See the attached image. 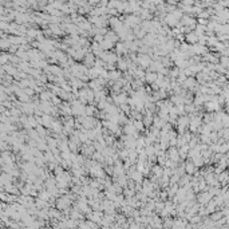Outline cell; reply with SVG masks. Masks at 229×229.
Wrapping results in <instances>:
<instances>
[{
    "label": "cell",
    "mask_w": 229,
    "mask_h": 229,
    "mask_svg": "<svg viewBox=\"0 0 229 229\" xmlns=\"http://www.w3.org/2000/svg\"><path fill=\"white\" fill-rule=\"evenodd\" d=\"M185 170L188 174H193V172L196 170V167H194V162H188V164H185Z\"/></svg>",
    "instance_id": "5"
},
{
    "label": "cell",
    "mask_w": 229,
    "mask_h": 229,
    "mask_svg": "<svg viewBox=\"0 0 229 229\" xmlns=\"http://www.w3.org/2000/svg\"><path fill=\"white\" fill-rule=\"evenodd\" d=\"M83 65H86L87 67H90V66H95V58H94V55H91V54L87 55V57L83 59Z\"/></svg>",
    "instance_id": "3"
},
{
    "label": "cell",
    "mask_w": 229,
    "mask_h": 229,
    "mask_svg": "<svg viewBox=\"0 0 229 229\" xmlns=\"http://www.w3.org/2000/svg\"><path fill=\"white\" fill-rule=\"evenodd\" d=\"M71 198L73 196H62L57 200V208L58 210H68L71 205Z\"/></svg>",
    "instance_id": "1"
},
{
    "label": "cell",
    "mask_w": 229,
    "mask_h": 229,
    "mask_svg": "<svg viewBox=\"0 0 229 229\" xmlns=\"http://www.w3.org/2000/svg\"><path fill=\"white\" fill-rule=\"evenodd\" d=\"M109 79H111V81H119L121 79V73L119 71H115V70H111L110 73H109Z\"/></svg>",
    "instance_id": "4"
},
{
    "label": "cell",
    "mask_w": 229,
    "mask_h": 229,
    "mask_svg": "<svg viewBox=\"0 0 229 229\" xmlns=\"http://www.w3.org/2000/svg\"><path fill=\"white\" fill-rule=\"evenodd\" d=\"M157 78H158V73H156V71H150L148 70L146 71V75H145V81L148 82V83H154V82L157 81Z\"/></svg>",
    "instance_id": "2"
},
{
    "label": "cell",
    "mask_w": 229,
    "mask_h": 229,
    "mask_svg": "<svg viewBox=\"0 0 229 229\" xmlns=\"http://www.w3.org/2000/svg\"><path fill=\"white\" fill-rule=\"evenodd\" d=\"M102 46H103V48H111V42H105Z\"/></svg>",
    "instance_id": "7"
},
{
    "label": "cell",
    "mask_w": 229,
    "mask_h": 229,
    "mask_svg": "<svg viewBox=\"0 0 229 229\" xmlns=\"http://www.w3.org/2000/svg\"><path fill=\"white\" fill-rule=\"evenodd\" d=\"M200 202L201 204H206L208 201H210V194H208V193H202L201 196H200Z\"/></svg>",
    "instance_id": "6"
}]
</instances>
